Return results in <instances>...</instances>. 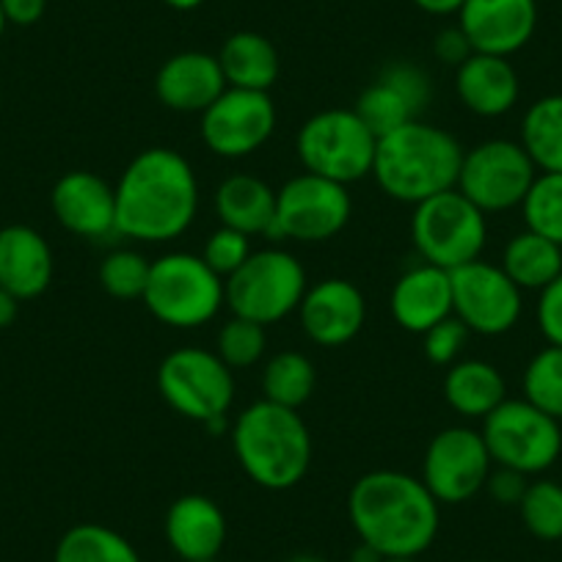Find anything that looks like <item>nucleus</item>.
<instances>
[{"instance_id":"obj_1","label":"nucleus","mask_w":562,"mask_h":562,"mask_svg":"<svg viewBox=\"0 0 562 562\" xmlns=\"http://www.w3.org/2000/svg\"><path fill=\"white\" fill-rule=\"evenodd\" d=\"M116 232L138 243H169L186 235L199 213V180L186 155L144 149L116 186Z\"/></svg>"},{"instance_id":"obj_2","label":"nucleus","mask_w":562,"mask_h":562,"mask_svg":"<svg viewBox=\"0 0 562 562\" xmlns=\"http://www.w3.org/2000/svg\"><path fill=\"white\" fill-rule=\"evenodd\" d=\"M439 502L419 477L394 469L361 474L348 494V516L361 543L383 557H419L441 527Z\"/></svg>"},{"instance_id":"obj_3","label":"nucleus","mask_w":562,"mask_h":562,"mask_svg":"<svg viewBox=\"0 0 562 562\" xmlns=\"http://www.w3.org/2000/svg\"><path fill=\"white\" fill-rule=\"evenodd\" d=\"M461 160L456 135L414 119L378 138L372 177L389 199L416 207L458 186Z\"/></svg>"},{"instance_id":"obj_4","label":"nucleus","mask_w":562,"mask_h":562,"mask_svg":"<svg viewBox=\"0 0 562 562\" xmlns=\"http://www.w3.org/2000/svg\"><path fill=\"white\" fill-rule=\"evenodd\" d=\"M232 450L243 472L268 491L295 488L312 467V436L293 408L257 400L232 425Z\"/></svg>"},{"instance_id":"obj_5","label":"nucleus","mask_w":562,"mask_h":562,"mask_svg":"<svg viewBox=\"0 0 562 562\" xmlns=\"http://www.w3.org/2000/svg\"><path fill=\"white\" fill-rule=\"evenodd\" d=\"M140 301L164 326H207L226 304L224 279L196 254L171 251L153 262Z\"/></svg>"},{"instance_id":"obj_6","label":"nucleus","mask_w":562,"mask_h":562,"mask_svg":"<svg viewBox=\"0 0 562 562\" xmlns=\"http://www.w3.org/2000/svg\"><path fill=\"white\" fill-rule=\"evenodd\" d=\"M306 270L290 251L262 248L224 279L226 306L235 317L273 326L299 312L306 293Z\"/></svg>"},{"instance_id":"obj_7","label":"nucleus","mask_w":562,"mask_h":562,"mask_svg":"<svg viewBox=\"0 0 562 562\" xmlns=\"http://www.w3.org/2000/svg\"><path fill=\"white\" fill-rule=\"evenodd\" d=\"M378 135L348 108L315 113L295 138V153L310 175L353 186L372 175Z\"/></svg>"},{"instance_id":"obj_8","label":"nucleus","mask_w":562,"mask_h":562,"mask_svg":"<svg viewBox=\"0 0 562 562\" xmlns=\"http://www.w3.org/2000/svg\"><path fill=\"white\" fill-rule=\"evenodd\" d=\"M411 237L422 262L458 270L480 259L488 243V224L483 210L474 207L458 188H452L416 204Z\"/></svg>"},{"instance_id":"obj_9","label":"nucleus","mask_w":562,"mask_h":562,"mask_svg":"<svg viewBox=\"0 0 562 562\" xmlns=\"http://www.w3.org/2000/svg\"><path fill=\"white\" fill-rule=\"evenodd\" d=\"M483 441L496 467L532 474L546 472L562 452L560 422L529 400H505L483 419Z\"/></svg>"},{"instance_id":"obj_10","label":"nucleus","mask_w":562,"mask_h":562,"mask_svg":"<svg viewBox=\"0 0 562 562\" xmlns=\"http://www.w3.org/2000/svg\"><path fill=\"white\" fill-rule=\"evenodd\" d=\"M158 392L180 416L210 422L226 416L235 400V372L215 350H171L158 367Z\"/></svg>"},{"instance_id":"obj_11","label":"nucleus","mask_w":562,"mask_h":562,"mask_svg":"<svg viewBox=\"0 0 562 562\" xmlns=\"http://www.w3.org/2000/svg\"><path fill=\"white\" fill-rule=\"evenodd\" d=\"M535 177L538 169L518 140L491 138L463 153L456 188L485 215L505 213L521 207Z\"/></svg>"},{"instance_id":"obj_12","label":"nucleus","mask_w":562,"mask_h":562,"mask_svg":"<svg viewBox=\"0 0 562 562\" xmlns=\"http://www.w3.org/2000/svg\"><path fill=\"white\" fill-rule=\"evenodd\" d=\"M350 210L348 186L304 171L276 191L273 240L326 243L348 226Z\"/></svg>"},{"instance_id":"obj_13","label":"nucleus","mask_w":562,"mask_h":562,"mask_svg":"<svg viewBox=\"0 0 562 562\" xmlns=\"http://www.w3.org/2000/svg\"><path fill=\"white\" fill-rule=\"evenodd\" d=\"M494 461L483 434L474 428H447L430 439L422 461V483L439 505H461L485 488Z\"/></svg>"},{"instance_id":"obj_14","label":"nucleus","mask_w":562,"mask_h":562,"mask_svg":"<svg viewBox=\"0 0 562 562\" xmlns=\"http://www.w3.org/2000/svg\"><path fill=\"white\" fill-rule=\"evenodd\" d=\"M452 276V315L480 337H499L518 323L524 310L521 290L502 270V265L474 259Z\"/></svg>"},{"instance_id":"obj_15","label":"nucleus","mask_w":562,"mask_h":562,"mask_svg":"<svg viewBox=\"0 0 562 562\" xmlns=\"http://www.w3.org/2000/svg\"><path fill=\"white\" fill-rule=\"evenodd\" d=\"M276 130V105L268 91L226 89L202 113V140L226 160L248 158L268 144Z\"/></svg>"},{"instance_id":"obj_16","label":"nucleus","mask_w":562,"mask_h":562,"mask_svg":"<svg viewBox=\"0 0 562 562\" xmlns=\"http://www.w3.org/2000/svg\"><path fill=\"white\" fill-rule=\"evenodd\" d=\"M458 29L474 53L510 58L538 29L535 0H467L458 12Z\"/></svg>"},{"instance_id":"obj_17","label":"nucleus","mask_w":562,"mask_h":562,"mask_svg":"<svg viewBox=\"0 0 562 562\" xmlns=\"http://www.w3.org/2000/svg\"><path fill=\"white\" fill-rule=\"evenodd\" d=\"M299 317L312 342L321 348H339L364 328L367 301L353 281L331 276L306 288Z\"/></svg>"},{"instance_id":"obj_18","label":"nucleus","mask_w":562,"mask_h":562,"mask_svg":"<svg viewBox=\"0 0 562 562\" xmlns=\"http://www.w3.org/2000/svg\"><path fill=\"white\" fill-rule=\"evenodd\" d=\"M430 102V80L414 64H392L381 78L361 91L353 111L381 138L392 130L419 119Z\"/></svg>"},{"instance_id":"obj_19","label":"nucleus","mask_w":562,"mask_h":562,"mask_svg":"<svg viewBox=\"0 0 562 562\" xmlns=\"http://www.w3.org/2000/svg\"><path fill=\"white\" fill-rule=\"evenodd\" d=\"M50 207L58 224L78 237L102 240L116 232V188L94 171H69L53 186Z\"/></svg>"},{"instance_id":"obj_20","label":"nucleus","mask_w":562,"mask_h":562,"mask_svg":"<svg viewBox=\"0 0 562 562\" xmlns=\"http://www.w3.org/2000/svg\"><path fill=\"white\" fill-rule=\"evenodd\" d=\"M394 323L408 334H425L452 315L450 270L422 262L394 281L389 295Z\"/></svg>"},{"instance_id":"obj_21","label":"nucleus","mask_w":562,"mask_h":562,"mask_svg":"<svg viewBox=\"0 0 562 562\" xmlns=\"http://www.w3.org/2000/svg\"><path fill=\"white\" fill-rule=\"evenodd\" d=\"M226 89L218 56L202 50L177 53L155 78L158 100L177 113H204Z\"/></svg>"},{"instance_id":"obj_22","label":"nucleus","mask_w":562,"mask_h":562,"mask_svg":"<svg viewBox=\"0 0 562 562\" xmlns=\"http://www.w3.org/2000/svg\"><path fill=\"white\" fill-rule=\"evenodd\" d=\"M53 281V248L34 226L0 229V288L14 299H40Z\"/></svg>"},{"instance_id":"obj_23","label":"nucleus","mask_w":562,"mask_h":562,"mask_svg":"<svg viewBox=\"0 0 562 562\" xmlns=\"http://www.w3.org/2000/svg\"><path fill=\"white\" fill-rule=\"evenodd\" d=\"M164 532L182 562L213 560L226 543V516L210 496L186 494L166 513Z\"/></svg>"},{"instance_id":"obj_24","label":"nucleus","mask_w":562,"mask_h":562,"mask_svg":"<svg viewBox=\"0 0 562 562\" xmlns=\"http://www.w3.org/2000/svg\"><path fill=\"white\" fill-rule=\"evenodd\" d=\"M456 91L474 116L496 119L513 111L521 86L513 64L502 56L472 53L456 72Z\"/></svg>"},{"instance_id":"obj_25","label":"nucleus","mask_w":562,"mask_h":562,"mask_svg":"<svg viewBox=\"0 0 562 562\" xmlns=\"http://www.w3.org/2000/svg\"><path fill=\"white\" fill-rule=\"evenodd\" d=\"M215 213L221 226H229L248 237H273L276 191L254 175H232L215 191Z\"/></svg>"},{"instance_id":"obj_26","label":"nucleus","mask_w":562,"mask_h":562,"mask_svg":"<svg viewBox=\"0 0 562 562\" xmlns=\"http://www.w3.org/2000/svg\"><path fill=\"white\" fill-rule=\"evenodd\" d=\"M445 400L467 419H485L507 400V383L491 361L463 359L447 370Z\"/></svg>"},{"instance_id":"obj_27","label":"nucleus","mask_w":562,"mask_h":562,"mask_svg":"<svg viewBox=\"0 0 562 562\" xmlns=\"http://www.w3.org/2000/svg\"><path fill=\"white\" fill-rule=\"evenodd\" d=\"M218 64L229 89L270 91L281 72L279 50L273 42L254 31L232 34L221 47Z\"/></svg>"},{"instance_id":"obj_28","label":"nucleus","mask_w":562,"mask_h":562,"mask_svg":"<svg viewBox=\"0 0 562 562\" xmlns=\"http://www.w3.org/2000/svg\"><path fill=\"white\" fill-rule=\"evenodd\" d=\"M502 270L518 290H543L562 273V246L524 229L505 246Z\"/></svg>"},{"instance_id":"obj_29","label":"nucleus","mask_w":562,"mask_h":562,"mask_svg":"<svg viewBox=\"0 0 562 562\" xmlns=\"http://www.w3.org/2000/svg\"><path fill=\"white\" fill-rule=\"evenodd\" d=\"M535 169L562 175V94L540 97L521 119V140Z\"/></svg>"},{"instance_id":"obj_30","label":"nucleus","mask_w":562,"mask_h":562,"mask_svg":"<svg viewBox=\"0 0 562 562\" xmlns=\"http://www.w3.org/2000/svg\"><path fill=\"white\" fill-rule=\"evenodd\" d=\"M53 562H140V554L105 524H75L58 540Z\"/></svg>"},{"instance_id":"obj_31","label":"nucleus","mask_w":562,"mask_h":562,"mask_svg":"<svg viewBox=\"0 0 562 562\" xmlns=\"http://www.w3.org/2000/svg\"><path fill=\"white\" fill-rule=\"evenodd\" d=\"M317 386V372L310 356L299 350H281L265 364L262 370V400L276 405L299 411L301 405L310 403Z\"/></svg>"},{"instance_id":"obj_32","label":"nucleus","mask_w":562,"mask_h":562,"mask_svg":"<svg viewBox=\"0 0 562 562\" xmlns=\"http://www.w3.org/2000/svg\"><path fill=\"white\" fill-rule=\"evenodd\" d=\"M521 213L529 232L562 246V175L540 171L524 196Z\"/></svg>"},{"instance_id":"obj_33","label":"nucleus","mask_w":562,"mask_h":562,"mask_svg":"<svg viewBox=\"0 0 562 562\" xmlns=\"http://www.w3.org/2000/svg\"><path fill=\"white\" fill-rule=\"evenodd\" d=\"M518 513L529 535L554 543L562 540V485L554 480H535L518 502Z\"/></svg>"},{"instance_id":"obj_34","label":"nucleus","mask_w":562,"mask_h":562,"mask_svg":"<svg viewBox=\"0 0 562 562\" xmlns=\"http://www.w3.org/2000/svg\"><path fill=\"white\" fill-rule=\"evenodd\" d=\"M524 400L562 422V348L549 345L524 370Z\"/></svg>"},{"instance_id":"obj_35","label":"nucleus","mask_w":562,"mask_h":562,"mask_svg":"<svg viewBox=\"0 0 562 562\" xmlns=\"http://www.w3.org/2000/svg\"><path fill=\"white\" fill-rule=\"evenodd\" d=\"M149 262L140 251L133 248H116V251L108 254L100 262V288L108 295L122 301H135L144 299V290H147L149 281Z\"/></svg>"},{"instance_id":"obj_36","label":"nucleus","mask_w":562,"mask_h":562,"mask_svg":"<svg viewBox=\"0 0 562 562\" xmlns=\"http://www.w3.org/2000/svg\"><path fill=\"white\" fill-rule=\"evenodd\" d=\"M265 348H268L265 326L246 321V317L232 315V321H226L224 326H221L218 350H215V353H218L221 361L235 372L257 364L265 356Z\"/></svg>"},{"instance_id":"obj_37","label":"nucleus","mask_w":562,"mask_h":562,"mask_svg":"<svg viewBox=\"0 0 562 562\" xmlns=\"http://www.w3.org/2000/svg\"><path fill=\"white\" fill-rule=\"evenodd\" d=\"M251 237L243 235V232L237 229H229V226H218V229L207 235L199 257H202L221 279H229V276L251 257Z\"/></svg>"},{"instance_id":"obj_38","label":"nucleus","mask_w":562,"mask_h":562,"mask_svg":"<svg viewBox=\"0 0 562 562\" xmlns=\"http://www.w3.org/2000/svg\"><path fill=\"white\" fill-rule=\"evenodd\" d=\"M469 342V328L458 321L456 315H450L447 321L436 323L430 331L422 334V348L428 356L430 364L439 367H452L456 361H461L463 348Z\"/></svg>"},{"instance_id":"obj_39","label":"nucleus","mask_w":562,"mask_h":562,"mask_svg":"<svg viewBox=\"0 0 562 562\" xmlns=\"http://www.w3.org/2000/svg\"><path fill=\"white\" fill-rule=\"evenodd\" d=\"M538 328L546 342L562 348V273L540 290L538 299Z\"/></svg>"},{"instance_id":"obj_40","label":"nucleus","mask_w":562,"mask_h":562,"mask_svg":"<svg viewBox=\"0 0 562 562\" xmlns=\"http://www.w3.org/2000/svg\"><path fill=\"white\" fill-rule=\"evenodd\" d=\"M527 474L516 472V469H505V467H496L491 469L488 480H485V491L491 494V499L496 505H516L524 499V491H527Z\"/></svg>"},{"instance_id":"obj_41","label":"nucleus","mask_w":562,"mask_h":562,"mask_svg":"<svg viewBox=\"0 0 562 562\" xmlns=\"http://www.w3.org/2000/svg\"><path fill=\"white\" fill-rule=\"evenodd\" d=\"M436 56L441 58L445 64H450V67H461L463 61H467L469 56H472V45H469L467 34H463L461 29H447L441 31L439 36H436Z\"/></svg>"},{"instance_id":"obj_42","label":"nucleus","mask_w":562,"mask_h":562,"mask_svg":"<svg viewBox=\"0 0 562 562\" xmlns=\"http://www.w3.org/2000/svg\"><path fill=\"white\" fill-rule=\"evenodd\" d=\"M0 9H3V18L9 25H29L40 23L42 14L47 9V0H0Z\"/></svg>"},{"instance_id":"obj_43","label":"nucleus","mask_w":562,"mask_h":562,"mask_svg":"<svg viewBox=\"0 0 562 562\" xmlns=\"http://www.w3.org/2000/svg\"><path fill=\"white\" fill-rule=\"evenodd\" d=\"M422 12L436 14V18H445V14H458L467 0H414Z\"/></svg>"},{"instance_id":"obj_44","label":"nucleus","mask_w":562,"mask_h":562,"mask_svg":"<svg viewBox=\"0 0 562 562\" xmlns=\"http://www.w3.org/2000/svg\"><path fill=\"white\" fill-rule=\"evenodd\" d=\"M20 315V299L0 288V328H9Z\"/></svg>"},{"instance_id":"obj_45","label":"nucleus","mask_w":562,"mask_h":562,"mask_svg":"<svg viewBox=\"0 0 562 562\" xmlns=\"http://www.w3.org/2000/svg\"><path fill=\"white\" fill-rule=\"evenodd\" d=\"M383 560H386V557H383L381 551L372 549V546H367V543H361V540H359V546H356V549L350 551V557H348V562H383Z\"/></svg>"},{"instance_id":"obj_46","label":"nucleus","mask_w":562,"mask_h":562,"mask_svg":"<svg viewBox=\"0 0 562 562\" xmlns=\"http://www.w3.org/2000/svg\"><path fill=\"white\" fill-rule=\"evenodd\" d=\"M166 7L177 9V12H191V9H199L204 0H164Z\"/></svg>"},{"instance_id":"obj_47","label":"nucleus","mask_w":562,"mask_h":562,"mask_svg":"<svg viewBox=\"0 0 562 562\" xmlns=\"http://www.w3.org/2000/svg\"><path fill=\"white\" fill-rule=\"evenodd\" d=\"M288 562H323V560L315 554H295V557H290Z\"/></svg>"},{"instance_id":"obj_48","label":"nucleus","mask_w":562,"mask_h":562,"mask_svg":"<svg viewBox=\"0 0 562 562\" xmlns=\"http://www.w3.org/2000/svg\"><path fill=\"white\" fill-rule=\"evenodd\" d=\"M383 562H416V557H386Z\"/></svg>"},{"instance_id":"obj_49","label":"nucleus","mask_w":562,"mask_h":562,"mask_svg":"<svg viewBox=\"0 0 562 562\" xmlns=\"http://www.w3.org/2000/svg\"><path fill=\"white\" fill-rule=\"evenodd\" d=\"M7 18H3V9H0V40H3V31H7Z\"/></svg>"},{"instance_id":"obj_50","label":"nucleus","mask_w":562,"mask_h":562,"mask_svg":"<svg viewBox=\"0 0 562 562\" xmlns=\"http://www.w3.org/2000/svg\"><path fill=\"white\" fill-rule=\"evenodd\" d=\"M196 562H218V557H213V560H196Z\"/></svg>"},{"instance_id":"obj_51","label":"nucleus","mask_w":562,"mask_h":562,"mask_svg":"<svg viewBox=\"0 0 562 562\" xmlns=\"http://www.w3.org/2000/svg\"><path fill=\"white\" fill-rule=\"evenodd\" d=\"M474 562H483V560H474Z\"/></svg>"}]
</instances>
